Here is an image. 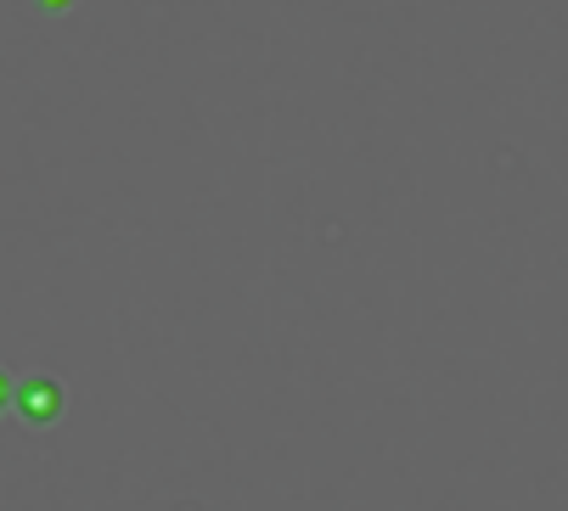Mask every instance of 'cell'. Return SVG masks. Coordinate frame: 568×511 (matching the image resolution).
<instances>
[{
    "label": "cell",
    "mask_w": 568,
    "mask_h": 511,
    "mask_svg": "<svg viewBox=\"0 0 568 511\" xmlns=\"http://www.w3.org/2000/svg\"><path fill=\"white\" fill-rule=\"evenodd\" d=\"M18 405H23V421H34V428H45V421L62 416V388L51 377H29L18 388Z\"/></svg>",
    "instance_id": "obj_1"
},
{
    "label": "cell",
    "mask_w": 568,
    "mask_h": 511,
    "mask_svg": "<svg viewBox=\"0 0 568 511\" xmlns=\"http://www.w3.org/2000/svg\"><path fill=\"white\" fill-rule=\"evenodd\" d=\"M7 399H12V382H7V371H0V410H7Z\"/></svg>",
    "instance_id": "obj_2"
},
{
    "label": "cell",
    "mask_w": 568,
    "mask_h": 511,
    "mask_svg": "<svg viewBox=\"0 0 568 511\" xmlns=\"http://www.w3.org/2000/svg\"><path fill=\"white\" fill-rule=\"evenodd\" d=\"M40 7H51V12H57V7H68V0H40Z\"/></svg>",
    "instance_id": "obj_3"
}]
</instances>
